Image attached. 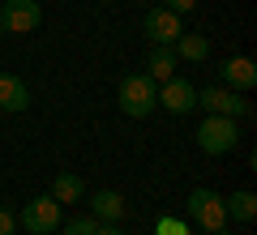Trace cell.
<instances>
[{
	"mask_svg": "<svg viewBox=\"0 0 257 235\" xmlns=\"http://www.w3.org/2000/svg\"><path fill=\"white\" fill-rule=\"evenodd\" d=\"M116 99H120V111L133 120H146L150 111L159 107V86L150 82L146 73H128V77H120L116 86Z\"/></svg>",
	"mask_w": 257,
	"mask_h": 235,
	"instance_id": "obj_1",
	"label": "cell"
},
{
	"mask_svg": "<svg viewBox=\"0 0 257 235\" xmlns=\"http://www.w3.org/2000/svg\"><path fill=\"white\" fill-rule=\"evenodd\" d=\"M240 145V124L231 116H206L197 124V150L219 158V154H231Z\"/></svg>",
	"mask_w": 257,
	"mask_h": 235,
	"instance_id": "obj_2",
	"label": "cell"
},
{
	"mask_svg": "<svg viewBox=\"0 0 257 235\" xmlns=\"http://www.w3.org/2000/svg\"><path fill=\"white\" fill-rule=\"evenodd\" d=\"M189 218L197 222V231H219V226H227V209H223V192L214 188H193L189 192Z\"/></svg>",
	"mask_w": 257,
	"mask_h": 235,
	"instance_id": "obj_3",
	"label": "cell"
},
{
	"mask_svg": "<svg viewBox=\"0 0 257 235\" xmlns=\"http://www.w3.org/2000/svg\"><path fill=\"white\" fill-rule=\"evenodd\" d=\"M18 222L26 226L30 235H56L60 231V201H56L52 192H43V197H35L26 209H22Z\"/></svg>",
	"mask_w": 257,
	"mask_h": 235,
	"instance_id": "obj_4",
	"label": "cell"
},
{
	"mask_svg": "<svg viewBox=\"0 0 257 235\" xmlns=\"http://www.w3.org/2000/svg\"><path fill=\"white\" fill-rule=\"evenodd\" d=\"M197 107H206L210 116H231V120H244L253 111L244 94L227 90V86H206V90H197Z\"/></svg>",
	"mask_w": 257,
	"mask_h": 235,
	"instance_id": "obj_5",
	"label": "cell"
},
{
	"mask_svg": "<svg viewBox=\"0 0 257 235\" xmlns=\"http://www.w3.org/2000/svg\"><path fill=\"white\" fill-rule=\"evenodd\" d=\"M39 22H43L39 0H5L0 5V30L5 35H30V30H39Z\"/></svg>",
	"mask_w": 257,
	"mask_h": 235,
	"instance_id": "obj_6",
	"label": "cell"
},
{
	"mask_svg": "<svg viewBox=\"0 0 257 235\" xmlns=\"http://www.w3.org/2000/svg\"><path fill=\"white\" fill-rule=\"evenodd\" d=\"M142 30H146V39L155 47H172L176 39L184 35V22H180V13H172V9H163V5H155V9L146 13V22H142Z\"/></svg>",
	"mask_w": 257,
	"mask_h": 235,
	"instance_id": "obj_7",
	"label": "cell"
},
{
	"mask_svg": "<svg viewBox=\"0 0 257 235\" xmlns=\"http://www.w3.org/2000/svg\"><path fill=\"white\" fill-rule=\"evenodd\" d=\"M159 107L172 111V116H189V111L197 107V86H193L189 77H167V82L159 86Z\"/></svg>",
	"mask_w": 257,
	"mask_h": 235,
	"instance_id": "obj_8",
	"label": "cell"
},
{
	"mask_svg": "<svg viewBox=\"0 0 257 235\" xmlns=\"http://www.w3.org/2000/svg\"><path fill=\"white\" fill-rule=\"evenodd\" d=\"M219 77H223V86H227V90L244 94V90H253V86H257V64L248 60V56H227V60H223V69H219Z\"/></svg>",
	"mask_w": 257,
	"mask_h": 235,
	"instance_id": "obj_9",
	"label": "cell"
},
{
	"mask_svg": "<svg viewBox=\"0 0 257 235\" xmlns=\"http://www.w3.org/2000/svg\"><path fill=\"white\" fill-rule=\"evenodd\" d=\"M30 107V86L18 73H0V111H26Z\"/></svg>",
	"mask_w": 257,
	"mask_h": 235,
	"instance_id": "obj_10",
	"label": "cell"
},
{
	"mask_svg": "<svg viewBox=\"0 0 257 235\" xmlns=\"http://www.w3.org/2000/svg\"><path fill=\"white\" fill-rule=\"evenodd\" d=\"M90 205H94V222H124V214H128V201L116 188H99Z\"/></svg>",
	"mask_w": 257,
	"mask_h": 235,
	"instance_id": "obj_11",
	"label": "cell"
},
{
	"mask_svg": "<svg viewBox=\"0 0 257 235\" xmlns=\"http://www.w3.org/2000/svg\"><path fill=\"white\" fill-rule=\"evenodd\" d=\"M176 64H180V56H176V47H155V52H150V60H146V77H150V82H155V86H163L167 82V77H176Z\"/></svg>",
	"mask_w": 257,
	"mask_h": 235,
	"instance_id": "obj_12",
	"label": "cell"
},
{
	"mask_svg": "<svg viewBox=\"0 0 257 235\" xmlns=\"http://www.w3.org/2000/svg\"><path fill=\"white\" fill-rule=\"evenodd\" d=\"M52 197L60 201V205H77V201L86 197V180H82V175H73V171H60L52 180Z\"/></svg>",
	"mask_w": 257,
	"mask_h": 235,
	"instance_id": "obj_13",
	"label": "cell"
},
{
	"mask_svg": "<svg viewBox=\"0 0 257 235\" xmlns=\"http://www.w3.org/2000/svg\"><path fill=\"white\" fill-rule=\"evenodd\" d=\"M223 209H227V222H253L257 218V197L248 188H240L231 197H223Z\"/></svg>",
	"mask_w": 257,
	"mask_h": 235,
	"instance_id": "obj_14",
	"label": "cell"
},
{
	"mask_svg": "<svg viewBox=\"0 0 257 235\" xmlns=\"http://www.w3.org/2000/svg\"><path fill=\"white\" fill-rule=\"evenodd\" d=\"M172 47H176V56H180V60H193V64H202L206 56H210V39H206V35H189V30H184Z\"/></svg>",
	"mask_w": 257,
	"mask_h": 235,
	"instance_id": "obj_15",
	"label": "cell"
},
{
	"mask_svg": "<svg viewBox=\"0 0 257 235\" xmlns=\"http://www.w3.org/2000/svg\"><path fill=\"white\" fill-rule=\"evenodd\" d=\"M155 235H193L189 231V222H184V218H172V214H163L155 222Z\"/></svg>",
	"mask_w": 257,
	"mask_h": 235,
	"instance_id": "obj_16",
	"label": "cell"
},
{
	"mask_svg": "<svg viewBox=\"0 0 257 235\" xmlns=\"http://www.w3.org/2000/svg\"><path fill=\"white\" fill-rule=\"evenodd\" d=\"M94 218H69V222L60 226V235H94Z\"/></svg>",
	"mask_w": 257,
	"mask_h": 235,
	"instance_id": "obj_17",
	"label": "cell"
},
{
	"mask_svg": "<svg viewBox=\"0 0 257 235\" xmlns=\"http://www.w3.org/2000/svg\"><path fill=\"white\" fill-rule=\"evenodd\" d=\"M163 9H172V13H193V9H197V0H163Z\"/></svg>",
	"mask_w": 257,
	"mask_h": 235,
	"instance_id": "obj_18",
	"label": "cell"
},
{
	"mask_svg": "<svg viewBox=\"0 0 257 235\" xmlns=\"http://www.w3.org/2000/svg\"><path fill=\"white\" fill-rule=\"evenodd\" d=\"M13 231H18V218L9 209H0V235H13Z\"/></svg>",
	"mask_w": 257,
	"mask_h": 235,
	"instance_id": "obj_19",
	"label": "cell"
},
{
	"mask_svg": "<svg viewBox=\"0 0 257 235\" xmlns=\"http://www.w3.org/2000/svg\"><path fill=\"white\" fill-rule=\"evenodd\" d=\"M94 235H124V226H120V222H99Z\"/></svg>",
	"mask_w": 257,
	"mask_h": 235,
	"instance_id": "obj_20",
	"label": "cell"
},
{
	"mask_svg": "<svg viewBox=\"0 0 257 235\" xmlns=\"http://www.w3.org/2000/svg\"><path fill=\"white\" fill-rule=\"evenodd\" d=\"M210 235H231V231H227V226H219V231H210Z\"/></svg>",
	"mask_w": 257,
	"mask_h": 235,
	"instance_id": "obj_21",
	"label": "cell"
}]
</instances>
